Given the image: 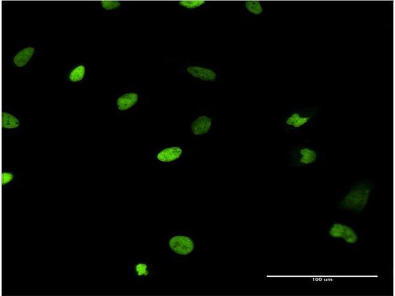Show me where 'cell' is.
I'll return each instance as SVG.
<instances>
[{
	"label": "cell",
	"instance_id": "1",
	"mask_svg": "<svg viewBox=\"0 0 395 296\" xmlns=\"http://www.w3.org/2000/svg\"><path fill=\"white\" fill-rule=\"evenodd\" d=\"M374 187L372 181L361 179L354 184L338 203L344 210L359 213L366 207Z\"/></svg>",
	"mask_w": 395,
	"mask_h": 296
},
{
	"label": "cell",
	"instance_id": "2",
	"mask_svg": "<svg viewBox=\"0 0 395 296\" xmlns=\"http://www.w3.org/2000/svg\"><path fill=\"white\" fill-rule=\"evenodd\" d=\"M288 157L289 163L297 168L316 166L322 163L324 160L323 152L308 143L291 147Z\"/></svg>",
	"mask_w": 395,
	"mask_h": 296
},
{
	"label": "cell",
	"instance_id": "3",
	"mask_svg": "<svg viewBox=\"0 0 395 296\" xmlns=\"http://www.w3.org/2000/svg\"><path fill=\"white\" fill-rule=\"evenodd\" d=\"M319 110L316 108H306L290 112L282 122L284 129L291 133H299L311 126L316 120Z\"/></svg>",
	"mask_w": 395,
	"mask_h": 296
},
{
	"label": "cell",
	"instance_id": "4",
	"mask_svg": "<svg viewBox=\"0 0 395 296\" xmlns=\"http://www.w3.org/2000/svg\"><path fill=\"white\" fill-rule=\"evenodd\" d=\"M166 244L171 257L175 259H180L189 256L195 248L193 238L180 231H175L169 235Z\"/></svg>",
	"mask_w": 395,
	"mask_h": 296
},
{
	"label": "cell",
	"instance_id": "5",
	"mask_svg": "<svg viewBox=\"0 0 395 296\" xmlns=\"http://www.w3.org/2000/svg\"><path fill=\"white\" fill-rule=\"evenodd\" d=\"M328 234L332 238L342 239L350 244H355L358 239L357 234L353 228L340 222L333 223L329 229Z\"/></svg>",
	"mask_w": 395,
	"mask_h": 296
},
{
	"label": "cell",
	"instance_id": "6",
	"mask_svg": "<svg viewBox=\"0 0 395 296\" xmlns=\"http://www.w3.org/2000/svg\"><path fill=\"white\" fill-rule=\"evenodd\" d=\"M128 271L136 281L142 282H148L153 274L150 264L142 261L132 262L128 266Z\"/></svg>",
	"mask_w": 395,
	"mask_h": 296
},
{
	"label": "cell",
	"instance_id": "7",
	"mask_svg": "<svg viewBox=\"0 0 395 296\" xmlns=\"http://www.w3.org/2000/svg\"><path fill=\"white\" fill-rule=\"evenodd\" d=\"M183 154L182 148L178 146L165 148L158 151L156 156L158 161L162 163H170L180 158Z\"/></svg>",
	"mask_w": 395,
	"mask_h": 296
},
{
	"label": "cell",
	"instance_id": "8",
	"mask_svg": "<svg viewBox=\"0 0 395 296\" xmlns=\"http://www.w3.org/2000/svg\"><path fill=\"white\" fill-rule=\"evenodd\" d=\"M212 123L211 118L206 115H201L192 122L190 129L193 135L201 136L209 131Z\"/></svg>",
	"mask_w": 395,
	"mask_h": 296
},
{
	"label": "cell",
	"instance_id": "9",
	"mask_svg": "<svg viewBox=\"0 0 395 296\" xmlns=\"http://www.w3.org/2000/svg\"><path fill=\"white\" fill-rule=\"evenodd\" d=\"M187 71L193 76L204 81H214L217 77L216 73L208 68L198 66H190L187 68Z\"/></svg>",
	"mask_w": 395,
	"mask_h": 296
},
{
	"label": "cell",
	"instance_id": "10",
	"mask_svg": "<svg viewBox=\"0 0 395 296\" xmlns=\"http://www.w3.org/2000/svg\"><path fill=\"white\" fill-rule=\"evenodd\" d=\"M138 95L134 92L127 93L118 98L117 105L119 111H124L134 106L138 101Z\"/></svg>",
	"mask_w": 395,
	"mask_h": 296
},
{
	"label": "cell",
	"instance_id": "11",
	"mask_svg": "<svg viewBox=\"0 0 395 296\" xmlns=\"http://www.w3.org/2000/svg\"><path fill=\"white\" fill-rule=\"evenodd\" d=\"M34 52L35 49L31 47L22 49L14 57V64L18 67L25 66L32 57Z\"/></svg>",
	"mask_w": 395,
	"mask_h": 296
},
{
	"label": "cell",
	"instance_id": "12",
	"mask_svg": "<svg viewBox=\"0 0 395 296\" xmlns=\"http://www.w3.org/2000/svg\"><path fill=\"white\" fill-rule=\"evenodd\" d=\"M19 119L13 115L6 112L1 113V127L3 128L15 129L20 126Z\"/></svg>",
	"mask_w": 395,
	"mask_h": 296
},
{
	"label": "cell",
	"instance_id": "13",
	"mask_svg": "<svg viewBox=\"0 0 395 296\" xmlns=\"http://www.w3.org/2000/svg\"><path fill=\"white\" fill-rule=\"evenodd\" d=\"M245 6L246 9L255 15H259L263 12V7L259 1L248 0L245 1Z\"/></svg>",
	"mask_w": 395,
	"mask_h": 296
},
{
	"label": "cell",
	"instance_id": "14",
	"mask_svg": "<svg viewBox=\"0 0 395 296\" xmlns=\"http://www.w3.org/2000/svg\"><path fill=\"white\" fill-rule=\"evenodd\" d=\"M85 67L83 65H80L75 68L70 73V80L73 82H77L81 80L85 74Z\"/></svg>",
	"mask_w": 395,
	"mask_h": 296
},
{
	"label": "cell",
	"instance_id": "15",
	"mask_svg": "<svg viewBox=\"0 0 395 296\" xmlns=\"http://www.w3.org/2000/svg\"><path fill=\"white\" fill-rule=\"evenodd\" d=\"M205 2V1L202 0H181L179 1V4L187 8L193 9L200 6Z\"/></svg>",
	"mask_w": 395,
	"mask_h": 296
},
{
	"label": "cell",
	"instance_id": "16",
	"mask_svg": "<svg viewBox=\"0 0 395 296\" xmlns=\"http://www.w3.org/2000/svg\"><path fill=\"white\" fill-rule=\"evenodd\" d=\"M102 6L107 10L117 8L120 6V2L115 0H102L101 1Z\"/></svg>",
	"mask_w": 395,
	"mask_h": 296
},
{
	"label": "cell",
	"instance_id": "17",
	"mask_svg": "<svg viewBox=\"0 0 395 296\" xmlns=\"http://www.w3.org/2000/svg\"><path fill=\"white\" fill-rule=\"evenodd\" d=\"M14 178V175L9 172H4L1 173V185H6L9 183Z\"/></svg>",
	"mask_w": 395,
	"mask_h": 296
}]
</instances>
